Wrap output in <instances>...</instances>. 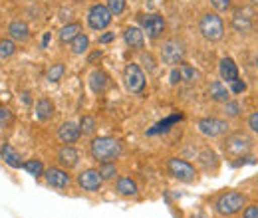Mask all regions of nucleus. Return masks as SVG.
Returning <instances> with one entry per match:
<instances>
[{"label":"nucleus","instance_id":"25","mask_svg":"<svg viewBox=\"0 0 258 218\" xmlns=\"http://www.w3.org/2000/svg\"><path fill=\"white\" fill-rule=\"evenodd\" d=\"M64 71H66L64 63H52V65L48 67V71H46V80H48V82H52V84H56V82H60V80H62Z\"/></svg>","mask_w":258,"mask_h":218},{"label":"nucleus","instance_id":"44","mask_svg":"<svg viewBox=\"0 0 258 218\" xmlns=\"http://www.w3.org/2000/svg\"><path fill=\"white\" fill-rule=\"evenodd\" d=\"M22 101H24L26 105H30V103H32V99H30V94H26V92H24V94H22Z\"/></svg>","mask_w":258,"mask_h":218},{"label":"nucleus","instance_id":"4","mask_svg":"<svg viewBox=\"0 0 258 218\" xmlns=\"http://www.w3.org/2000/svg\"><path fill=\"white\" fill-rule=\"evenodd\" d=\"M167 169H169V173H171L175 179H179V181H183V183H193L195 177H197V171H195L193 165L187 163V161H183V159H177V157L169 159Z\"/></svg>","mask_w":258,"mask_h":218},{"label":"nucleus","instance_id":"8","mask_svg":"<svg viewBox=\"0 0 258 218\" xmlns=\"http://www.w3.org/2000/svg\"><path fill=\"white\" fill-rule=\"evenodd\" d=\"M197 127H199V131H201L203 135H207V137H219V135H223L226 129H228L226 121L217 119V117H205V119H199Z\"/></svg>","mask_w":258,"mask_h":218},{"label":"nucleus","instance_id":"7","mask_svg":"<svg viewBox=\"0 0 258 218\" xmlns=\"http://www.w3.org/2000/svg\"><path fill=\"white\" fill-rule=\"evenodd\" d=\"M185 58V46L179 40H167L161 48V60L169 65L183 62Z\"/></svg>","mask_w":258,"mask_h":218},{"label":"nucleus","instance_id":"14","mask_svg":"<svg viewBox=\"0 0 258 218\" xmlns=\"http://www.w3.org/2000/svg\"><path fill=\"white\" fill-rule=\"evenodd\" d=\"M58 161H60L62 167L72 169V167H76V165L80 163V153H78L72 145H64V147L58 151Z\"/></svg>","mask_w":258,"mask_h":218},{"label":"nucleus","instance_id":"45","mask_svg":"<svg viewBox=\"0 0 258 218\" xmlns=\"http://www.w3.org/2000/svg\"><path fill=\"white\" fill-rule=\"evenodd\" d=\"M250 2H252V4H258V0H250Z\"/></svg>","mask_w":258,"mask_h":218},{"label":"nucleus","instance_id":"18","mask_svg":"<svg viewBox=\"0 0 258 218\" xmlns=\"http://www.w3.org/2000/svg\"><path fill=\"white\" fill-rule=\"evenodd\" d=\"M219 71H221V78L226 80V82H234L238 80V69H236V63L232 62L230 58H223L221 60V65H219Z\"/></svg>","mask_w":258,"mask_h":218},{"label":"nucleus","instance_id":"9","mask_svg":"<svg viewBox=\"0 0 258 218\" xmlns=\"http://www.w3.org/2000/svg\"><path fill=\"white\" fill-rule=\"evenodd\" d=\"M250 149V139L244 135H232L225 141V151L228 155L240 157L242 153H246Z\"/></svg>","mask_w":258,"mask_h":218},{"label":"nucleus","instance_id":"33","mask_svg":"<svg viewBox=\"0 0 258 218\" xmlns=\"http://www.w3.org/2000/svg\"><path fill=\"white\" fill-rule=\"evenodd\" d=\"M225 113L228 115V117H238V113H240V105H238L236 101H226Z\"/></svg>","mask_w":258,"mask_h":218},{"label":"nucleus","instance_id":"20","mask_svg":"<svg viewBox=\"0 0 258 218\" xmlns=\"http://www.w3.org/2000/svg\"><path fill=\"white\" fill-rule=\"evenodd\" d=\"M107 84H109V78H107V74L101 71V69H96V71L90 76V88H92V92H96V94H101V92L107 88Z\"/></svg>","mask_w":258,"mask_h":218},{"label":"nucleus","instance_id":"29","mask_svg":"<svg viewBox=\"0 0 258 218\" xmlns=\"http://www.w3.org/2000/svg\"><path fill=\"white\" fill-rule=\"evenodd\" d=\"M14 52H16V44H14V40H10V38L0 40V58H10Z\"/></svg>","mask_w":258,"mask_h":218},{"label":"nucleus","instance_id":"47","mask_svg":"<svg viewBox=\"0 0 258 218\" xmlns=\"http://www.w3.org/2000/svg\"><path fill=\"white\" fill-rule=\"evenodd\" d=\"M256 65H258V60H256Z\"/></svg>","mask_w":258,"mask_h":218},{"label":"nucleus","instance_id":"5","mask_svg":"<svg viewBox=\"0 0 258 218\" xmlns=\"http://www.w3.org/2000/svg\"><path fill=\"white\" fill-rule=\"evenodd\" d=\"M111 16H113V14L109 12L107 6H103V4H94V6L90 8V12H88V24H90V28H94V30H103V28L109 26Z\"/></svg>","mask_w":258,"mask_h":218},{"label":"nucleus","instance_id":"35","mask_svg":"<svg viewBox=\"0 0 258 218\" xmlns=\"http://www.w3.org/2000/svg\"><path fill=\"white\" fill-rule=\"evenodd\" d=\"M246 90V86H244V82H240V80H234L232 84H230V92L232 94H242Z\"/></svg>","mask_w":258,"mask_h":218},{"label":"nucleus","instance_id":"36","mask_svg":"<svg viewBox=\"0 0 258 218\" xmlns=\"http://www.w3.org/2000/svg\"><path fill=\"white\" fill-rule=\"evenodd\" d=\"M215 10H226L230 6V0H209Z\"/></svg>","mask_w":258,"mask_h":218},{"label":"nucleus","instance_id":"19","mask_svg":"<svg viewBox=\"0 0 258 218\" xmlns=\"http://www.w3.org/2000/svg\"><path fill=\"white\" fill-rule=\"evenodd\" d=\"M52 115H54V103L50 99H46V97L38 99V103H36V117L40 121H48V119H52Z\"/></svg>","mask_w":258,"mask_h":218},{"label":"nucleus","instance_id":"11","mask_svg":"<svg viewBox=\"0 0 258 218\" xmlns=\"http://www.w3.org/2000/svg\"><path fill=\"white\" fill-rule=\"evenodd\" d=\"M44 179L50 187L54 188H66L70 185V175L64 169H58V167H52L48 171H44Z\"/></svg>","mask_w":258,"mask_h":218},{"label":"nucleus","instance_id":"42","mask_svg":"<svg viewBox=\"0 0 258 218\" xmlns=\"http://www.w3.org/2000/svg\"><path fill=\"white\" fill-rule=\"evenodd\" d=\"M101 58V50H97V52H94V54H90V58H88V63H94L96 60H99Z\"/></svg>","mask_w":258,"mask_h":218},{"label":"nucleus","instance_id":"6","mask_svg":"<svg viewBox=\"0 0 258 218\" xmlns=\"http://www.w3.org/2000/svg\"><path fill=\"white\" fill-rule=\"evenodd\" d=\"M123 76H125V86L131 94H141L145 90V76L137 63H127Z\"/></svg>","mask_w":258,"mask_h":218},{"label":"nucleus","instance_id":"1","mask_svg":"<svg viewBox=\"0 0 258 218\" xmlns=\"http://www.w3.org/2000/svg\"><path fill=\"white\" fill-rule=\"evenodd\" d=\"M121 141L113 137H96L90 145V153L99 163H111L121 155Z\"/></svg>","mask_w":258,"mask_h":218},{"label":"nucleus","instance_id":"15","mask_svg":"<svg viewBox=\"0 0 258 218\" xmlns=\"http://www.w3.org/2000/svg\"><path fill=\"white\" fill-rule=\"evenodd\" d=\"M8 34L12 40H20V42H26L30 38V28L24 20H12L8 24Z\"/></svg>","mask_w":258,"mask_h":218},{"label":"nucleus","instance_id":"27","mask_svg":"<svg viewBox=\"0 0 258 218\" xmlns=\"http://www.w3.org/2000/svg\"><path fill=\"white\" fill-rule=\"evenodd\" d=\"M97 171H99V175H101L103 181H111V179H115V175H117V169H115L113 163H101Z\"/></svg>","mask_w":258,"mask_h":218},{"label":"nucleus","instance_id":"40","mask_svg":"<svg viewBox=\"0 0 258 218\" xmlns=\"http://www.w3.org/2000/svg\"><path fill=\"white\" fill-rule=\"evenodd\" d=\"M113 38H115V34H113V32H105V34H101V36H99V44H109Z\"/></svg>","mask_w":258,"mask_h":218},{"label":"nucleus","instance_id":"41","mask_svg":"<svg viewBox=\"0 0 258 218\" xmlns=\"http://www.w3.org/2000/svg\"><path fill=\"white\" fill-rule=\"evenodd\" d=\"M169 78H171V80H169L171 84H177V82H181V80H183V76H181V71H179V69H173Z\"/></svg>","mask_w":258,"mask_h":218},{"label":"nucleus","instance_id":"30","mask_svg":"<svg viewBox=\"0 0 258 218\" xmlns=\"http://www.w3.org/2000/svg\"><path fill=\"white\" fill-rule=\"evenodd\" d=\"M80 131H82L84 135H92V133L96 131V119L90 117V115H84V117L80 119Z\"/></svg>","mask_w":258,"mask_h":218},{"label":"nucleus","instance_id":"38","mask_svg":"<svg viewBox=\"0 0 258 218\" xmlns=\"http://www.w3.org/2000/svg\"><path fill=\"white\" fill-rule=\"evenodd\" d=\"M244 218H258V206H246V210H244Z\"/></svg>","mask_w":258,"mask_h":218},{"label":"nucleus","instance_id":"13","mask_svg":"<svg viewBox=\"0 0 258 218\" xmlns=\"http://www.w3.org/2000/svg\"><path fill=\"white\" fill-rule=\"evenodd\" d=\"M80 135H82L80 127H78L76 123H72V121H66V123H62L60 131H58V137H60V141H62V143H66V145H72V143H76V141L80 139Z\"/></svg>","mask_w":258,"mask_h":218},{"label":"nucleus","instance_id":"26","mask_svg":"<svg viewBox=\"0 0 258 218\" xmlns=\"http://www.w3.org/2000/svg\"><path fill=\"white\" fill-rule=\"evenodd\" d=\"M117 192L123 194V196H133V194H137V185L131 179H119L117 181Z\"/></svg>","mask_w":258,"mask_h":218},{"label":"nucleus","instance_id":"16","mask_svg":"<svg viewBox=\"0 0 258 218\" xmlns=\"http://www.w3.org/2000/svg\"><path fill=\"white\" fill-rule=\"evenodd\" d=\"M123 38H125V44H127L129 48H133V50H141L143 44H145L143 30L137 28V26H129L127 30H125V34H123Z\"/></svg>","mask_w":258,"mask_h":218},{"label":"nucleus","instance_id":"24","mask_svg":"<svg viewBox=\"0 0 258 218\" xmlns=\"http://www.w3.org/2000/svg\"><path fill=\"white\" fill-rule=\"evenodd\" d=\"M232 28L236 32H250L252 30V22H250L248 16L234 14V16H232Z\"/></svg>","mask_w":258,"mask_h":218},{"label":"nucleus","instance_id":"22","mask_svg":"<svg viewBox=\"0 0 258 218\" xmlns=\"http://www.w3.org/2000/svg\"><path fill=\"white\" fill-rule=\"evenodd\" d=\"M209 97H211L213 101H225L226 103V99H228V90H226L221 82H213V84L209 86Z\"/></svg>","mask_w":258,"mask_h":218},{"label":"nucleus","instance_id":"17","mask_svg":"<svg viewBox=\"0 0 258 218\" xmlns=\"http://www.w3.org/2000/svg\"><path fill=\"white\" fill-rule=\"evenodd\" d=\"M0 157L4 159V163L8 165V167H12V169H20L24 163L20 161V155L14 151V147L12 145H8V143H4L2 147H0Z\"/></svg>","mask_w":258,"mask_h":218},{"label":"nucleus","instance_id":"37","mask_svg":"<svg viewBox=\"0 0 258 218\" xmlns=\"http://www.w3.org/2000/svg\"><path fill=\"white\" fill-rule=\"evenodd\" d=\"M10 119H12L10 111H8V109H4V107H0V125H6Z\"/></svg>","mask_w":258,"mask_h":218},{"label":"nucleus","instance_id":"21","mask_svg":"<svg viewBox=\"0 0 258 218\" xmlns=\"http://www.w3.org/2000/svg\"><path fill=\"white\" fill-rule=\"evenodd\" d=\"M82 26L78 24V22H70V24H66L64 28L60 30V42L62 44H72V40L78 36V34H82Z\"/></svg>","mask_w":258,"mask_h":218},{"label":"nucleus","instance_id":"32","mask_svg":"<svg viewBox=\"0 0 258 218\" xmlns=\"http://www.w3.org/2000/svg\"><path fill=\"white\" fill-rule=\"evenodd\" d=\"M107 8H109L111 14L119 16V14H123V10H125V0H107Z\"/></svg>","mask_w":258,"mask_h":218},{"label":"nucleus","instance_id":"28","mask_svg":"<svg viewBox=\"0 0 258 218\" xmlns=\"http://www.w3.org/2000/svg\"><path fill=\"white\" fill-rule=\"evenodd\" d=\"M22 167H24V171H28L32 177H42V175H44V167H42V163H40L38 159H30V161H26Z\"/></svg>","mask_w":258,"mask_h":218},{"label":"nucleus","instance_id":"31","mask_svg":"<svg viewBox=\"0 0 258 218\" xmlns=\"http://www.w3.org/2000/svg\"><path fill=\"white\" fill-rule=\"evenodd\" d=\"M179 119H181V115H171L169 119H165V121H161V123H157L155 127H153V129H149L147 133H149V135H155V133H161V131H167V129H169V125L175 123V121H179Z\"/></svg>","mask_w":258,"mask_h":218},{"label":"nucleus","instance_id":"43","mask_svg":"<svg viewBox=\"0 0 258 218\" xmlns=\"http://www.w3.org/2000/svg\"><path fill=\"white\" fill-rule=\"evenodd\" d=\"M48 42H50V32H46V34H44V38H42V48H46V46H48Z\"/></svg>","mask_w":258,"mask_h":218},{"label":"nucleus","instance_id":"12","mask_svg":"<svg viewBox=\"0 0 258 218\" xmlns=\"http://www.w3.org/2000/svg\"><path fill=\"white\" fill-rule=\"evenodd\" d=\"M101 183H103V179H101L99 171H96V169H88V171L78 175V185L84 190H92L94 192V190L101 187Z\"/></svg>","mask_w":258,"mask_h":218},{"label":"nucleus","instance_id":"2","mask_svg":"<svg viewBox=\"0 0 258 218\" xmlns=\"http://www.w3.org/2000/svg\"><path fill=\"white\" fill-rule=\"evenodd\" d=\"M199 30H201V34H203L205 40H209V42H217V40L223 38L225 26H223V20H221L217 14L207 12V14H203V18H201V22H199Z\"/></svg>","mask_w":258,"mask_h":218},{"label":"nucleus","instance_id":"10","mask_svg":"<svg viewBox=\"0 0 258 218\" xmlns=\"http://www.w3.org/2000/svg\"><path fill=\"white\" fill-rule=\"evenodd\" d=\"M141 24H143V32H147V36L153 40L165 30V20L161 14H147L141 18Z\"/></svg>","mask_w":258,"mask_h":218},{"label":"nucleus","instance_id":"3","mask_svg":"<svg viewBox=\"0 0 258 218\" xmlns=\"http://www.w3.org/2000/svg\"><path fill=\"white\" fill-rule=\"evenodd\" d=\"M244 202H246L244 194H240V192H225V194H221L217 198V204L215 206H217V212L219 214L230 216V214L238 212L244 206Z\"/></svg>","mask_w":258,"mask_h":218},{"label":"nucleus","instance_id":"23","mask_svg":"<svg viewBox=\"0 0 258 218\" xmlns=\"http://www.w3.org/2000/svg\"><path fill=\"white\" fill-rule=\"evenodd\" d=\"M70 46H72V52L80 56V54H84V52L88 50V46H90V38H88L86 34H78V36L72 40Z\"/></svg>","mask_w":258,"mask_h":218},{"label":"nucleus","instance_id":"34","mask_svg":"<svg viewBox=\"0 0 258 218\" xmlns=\"http://www.w3.org/2000/svg\"><path fill=\"white\" fill-rule=\"evenodd\" d=\"M181 76H183V80H187V82H193L195 78H197V71H195L191 65L183 63V67H181Z\"/></svg>","mask_w":258,"mask_h":218},{"label":"nucleus","instance_id":"46","mask_svg":"<svg viewBox=\"0 0 258 218\" xmlns=\"http://www.w3.org/2000/svg\"><path fill=\"white\" fill-rule=\"evenodd\" d=\"M76 2H82V0H76Z\"/></svg>","mask_w":258,"mask_h":218},{"label":"nucleus","instance_id":"39","mask_svg":"<svg viewBox=\"0 0 258 218\" xmlns=\"http://www.w3.org/2000/svg\"><path fill=\"white\" fill-rule=\"evenodd\" d=\"M248 127H250L252 131H256V133H258V111H256V113H252V115L248 117Z\"/></svg>","mask_w":258,"mask_h":218}]
</instances>
